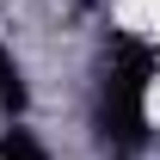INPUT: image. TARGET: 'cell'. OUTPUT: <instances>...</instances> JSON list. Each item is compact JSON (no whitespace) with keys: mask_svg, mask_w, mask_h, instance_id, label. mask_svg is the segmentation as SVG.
I'll return each mask as SVG.
<instances>
[{"mask_svg":"<svg viewBox=\"0 0 160 160\" xmlns=\"http://www.w3.org/2000/svg\"><path fill=\"white\" fill-rule=\"evenodd\" d=\"M148 80H154V43L136 31H117L105 49V80H99V148L111 160H136L148 142Z\"/></svg>","mask_w":160,"mask_h":160,"instance_id":"cell-1","label":"cell"},{"mask_svg":"<svg viewBox=\"0 0 160 160\" xmlns=\"http://www.w3.org/2000/svg\"><path fill=\"white\" fill-rule=\"evenodd\" d=\"M0 105L6 111H25V74H19V62L6 56V43H0Z\"/></svg>","mask_w":160,"mask_h":160,"instance_id":"cell-2","label":"cell"},{"mask_svg":"<svg viewBox=\"0 0 160 160\" xmlns=\"http://www.w3.org/2000/svg\"><path fill=\"white\" fill-rule=\"evenodd\" d=\"M0 160H49V148H43L31 129H6V136H0Z\"/></svg>","mask_w":160,"mask_h":160,"instance_id":"cell-3","label":"cell"}]
</instances>
